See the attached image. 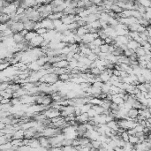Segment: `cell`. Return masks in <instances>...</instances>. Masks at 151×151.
Listing matches in <instances>:
<instances>
[{
	"instance_id": "23",
	"label": "cell",
	"mask_w": 151,
	"mask_h": 151,
	"mask_svg": "<svg viewBox=\"0 0 151 151\" xmlns=\"http://www.w3.org/2000/svg\"><path fill=\"white\" fill-rule=\"evenodd\" d=\"M134 52H135V54L137 55V57H141V56H144L145 54H146V52H145L144 49H143L141 46L138 47L137 49L134 50Z\"/></svg>"
},
{
	"instance_id": "4",
	"label": "cell",
	"mask_w": 151,
	"mask_h": 151,
	"mask_svg": "<svg viewBox=\"0 0 151 151\" xmlns=\"http://www.w3.org/2000/svg\"><path fill=\"white\" fill-rule=\"evenodd\" d=\"M9 27H10L11 30H12V32L16 33V32H20V31L23 30L24 25H23V22L18 20V21H14Z\"/></svg>"
},
{
	"instance_id": "1",
	"label": "cell",
	"mask_w": 151,
	"mask_h": 151,
	"mask_svg": "<svg viewBox=\"0 0 151 151\" xmlns=\"http://www.w3.org/2000/svg\"><path fill=\"white\" fill-rule=\"evenodd\" d=\"M42 112L49 119H51V118H53V117H57V116H60V111H58V110H57V109H54V108H52V107H50V108L48 107L47 109L42 111Z\"/></svg>"
},
{
	"instance_id": "5",
	"label": "cell",
	"mask_w": 151,
	"mask_h": 151,
	"mask_svg": "<svg viewBox=\"0 0 151 151\" xmlns=\"http://www.w3.org/2000/svg\"><path fill=\"white\" fill-rule=\"evenodd\" d=\"M38 141L39 143H40V146L44 148L45 149H49L50 147V140L49 138L45 137V136H40L38 138Z\"/></svg>"
},
{
	"instance_id": "3",
	"label": "cell",
	"mask_w": 151,
	"mask_h": 151,
	"mask_svg": "<svg viewBox=\"0 0 151 151\" xmlns=\"http://www.w3.org/2000/svg\"><path fill=\"white\" fill-rule=\"evenodd\" d=\"M42 41H43V37H42V35H37L36 36H35L33 39H31L28 42H29V45H30L31 47L35 48V47H40Z\"/></svg>"
},
{
	"instance_id": "35",
	"label": "cell",
	"mask_w": 151,
	"mask_h": 151,
	"mask_svg": "<svg viewBox=\"0 0 151 151\" xmlns=\"http://www.w3.org/2000/svg\"><path fill=\"white\" fill-rule=\"evenodd\" d=\"M87 115H88V117H95L96 115V111H95L94 109H93L92 107L90 108V109L88 110V111H87Z\"/></svg>"
},
{
	"instance_id": "29",
	"label": "cell",
	"mask_w": 151,
	"mask_h": 151,
	"mask_svg": "<svg viewBox=\"0 0 151 151\" xmlns=\"http://www.w3.org/2000/svg\"><path fill=\"white\" fill-rule=\"evenodd\" d=\"M92 42H93V43H94L96 46H100V45H102V44L105 43V42H104V40H103V39L100 38V37H96V38H95L94 40H93Z\"/></svg>"
},
{
	"instance_id": "42",
	"label": "cell",
	"mask_w": 151,
	"mask_h": 151,
	"mask_svg": "<svg viewBox=\"0 0 151 151\" xmlns=\"http://www.w3.org/2000/svg\"><path fill=\"white\" fill-rule=\"evenodd\" d=\"M146 68L148 69V70H151V62H150V61H148V62H147Z\"/></svg>"
},
{
	"instance_id": "18",
	"label": "cell",
	"mask_w": 151,
	"mask_h": 151,
	"mask_svg": "<svg viewBox=\"0 0 151 151\" xmlns=\"http://www.w3.org/2000/svg\"><path fill=\"white\" fill-rule=\"evenodd\" d=\"M71 79V75L69 72H65V73H61L58 75V80L63 82H66V81H69Z\"/></svg>"
},
{
	"instance_id": "34",
	"label": "cell",
	"mask_w": 151,
	"mask_h": 151,
	"mask_svg": "<svg viewBox=\"0 0 151 151\" xmlns=\"http://www.w3.org/2000/svg\"><path fill=\"white\" fill-rule=\"evenodd\" d=\"M47 29L46 28H44V27H40V28H38V29H36V30H35V32H36V34L38 35H43L44 34H45L46 32H47Z\"/></svg>"
},
{
	"instance_id": "2",
	"label": "cell",
	"mask_w": 151,
	"mask_h": 151,
	"mask_svg": "<svg viewBox=\"0 0 151 151\" xmlns=\"http://www.w3.org/2000/svg\"><path fill=\"white\" fill-rule=\"evenodd\" d=\"M41 25L42 27H44L47 30H51V29H55L54 28V25H53V20H50L49 18H43L41 20Z\"/></svg>"
},
{
	"instance_id": "32",
	"label": "cell",
	"mask_w": 151,
	"mask_h": 151,
	"mask_svg": "<svg viewBox=\"0 0 151 151\" xmlns=\"http://www.w3.org/2000/svg\"><path fill=\"white\" fill-rule=\"evenodd\" d=\"M87 57L89 59V60L91 61V62H94V61L96 60V58H98V57H97V54L94 53V52H92V51H91L90 53H89L88 55L87 56Z\"/></svg>"
},
{
	"instance_id": "40",
	"label": "cell",
	"mask_w": 151,
	"mask_h": 151,
	"mask_svg": "<svg viewBox=\"0 0 151 151\" xmlns=\"http://www.w3.org/2000/svg\"><path fill=\"white\" fill-rule=\"evenodd\" d=\"M102 84H103V82H102V81H94V82L91 84V85L94 86V87H100V88H101V87L102 86Z\"/></svg>"
},
{
	"instance_id": "10",
	"label": "cell",
	"mask_w": 151,
	"mask_h": 151,
	"mask_svg": "<svg viewBox=\"0 0 151 151\" xmlns=\"http://www.w3.org/2000/svg\"><path fill=\"white\" fill-rule=\"evenodd\" d=\"M86 33H88V29H87V27L85 26H80V27H78L77 28H76L75 30V34L77 35H79V36H82V35H85Z\"/></svg>"
},
{
	"instance_id": "33",
	"label": "cell",
	"mask_w": 151,
	"mask_h": 151,
	"mask_svg": "<svg viewBox=\"0 0 151 151\" xmlns=\"http://www.w3.org/2000/svg\"><path fill=\"white\" fill-rule=\"evenodd\" d=\"M117 33V35H127L128 33H129V30L128 29H118V30H116Z\"/></svg>"
},
{
	"instance_id": "16",
	"label": "cell",
	"mask_w": 151,
	"mask_h": 151,
	"mask_svg": "<svg viewBox=\"0 0 151 151\" xmlns=\"http://www.w3.org/2000/svg\"><path fill=\"white\" fill-rule=\"evenodd\" d=\"M106 125H107L111 129L114 130V131H116V132L119 128L118 125H117V119H112V120H111V121H109V122L106 123Z\"/></svg>"
},
{
	"instance_id": "19",
	"label": "cell",
	"mask_w": 151,
	"mask_h": 151,
	"mask_svg": "<svg viewBox=\"0 0 151 151\" xmlns=\"http://www.w3.org/2000/svg\"><path fill=\"white\" fill-rule=\"evenodd\" d=\"M37 34L35 31L34 30H31V31H28L27 34L25 35V36H24V38H25V40L27 41V42H29V41L31 40V39H33L35 36H36Z\"/></svg>"
},
{
	"instance_id": "7",
	"label": "cell",
	"mask_w": 151,
	"mask_h": 151,
	"mask_svg": "<svg viewBox=\"0 0 151 151\" xmlns=\"http://www.w3.org/2000/svg\"><path fill=\"white\" fill-rule=\"evenodd\" d=\"M89 120V117L87 112L81 113L79 116H75V121L80 124V123H86Z\"/></svg>"
},
{
	"instance_id": "6",
	"label": "cell",
	"mask_w": 151,
	"mask_h": 151,
	"mask_svg": "<svg viewBox=\"0 0 151 151\" xmlns=\"http://www.w3.org/2000/svg\"><path fill=\"white\" fill-rule=\"evenodd\" d=\"M74 15H75V14H68V15H65V14H63V16L61 17L60 20H62V22L64 24L69 25V24L75 21V20H74Z\"/></svg>"
},
{
	"instance_id": "21",
	"label": "cell",
	"mask_w": 151,
	"mask_h": 151,
	"mask_svg": "<svg viewBox=\"0 0 151 151\" xmlns=\"http://www.w3.org/2000/svg\"><path fill=\"white\" fill-rule=\"evenodd\" d=\"M92 107V105H91L89 102H86V103L82 104V105L80 106V108H81V113L83 112H87V111H88L90 108Z\"/></svg>"
},
{
	"instance_id": "41",
	"label": "cell",
	"mask_w": 151,
	"mask_h": 151,
	"mask_svg": "<svg viewBox=\"0 0 151 151\" xmlns=\"http://www.w3.org/2000/svg\"><path fill=\"white\" fill-rule=\"evenodd\" d=\"M40 27H42V25H41V22L40 21H37L35 23V26H34V31H35L36 29L40 28Z\"/></svg>"
},
{
	"instance_id": "20",
	"label": "cell",
	"mask_w": 151,
	"mask_h": 151,
	"mask_svg": "<svg viewBox=\"0 0 151 151\" xmlns=\"http://www.w3.org/2000/svg\"><path fill=\"white\" fill-rule=\"evenodd\" d=\"M111 11L113 12H115L116 14H118L120 13L121 12L123 11V9L121 8V7H119L118 5H117V4H112L111 6Z\"/></svg>"
},
{
	"instance_id": "24",
	"label": "cell",
	"mask_w": 151,
	"mask_h": 151,
	"mask_svg": "<svg viewBox=\"0 0 151 151\" xmlns=\"http://www.w3.org/2000/svg\"><path fill=\"white\" fill-rule=\"evenodd\" d=\"M128 141H129L130 143H132L133 145H134L139 142V138H138V136H136L135 134H134V135H129Z\"/></svg>"
},
{
	"instance_id": "14",
	"label": "cell",
	"mask_w": 151,
	"mask_h": 151,
	"mask_svg": "<svg viewBox=\"0 0 151 151\" xmlns=\"http://www.w3.org/2000/svg\"><path fill=\"white\" fill-rule=\"evenodd\" d=\"M140 46H141V44H140L138 42H136V41L133 40V39L129 40V42H128L127 44H126V47H127L128 49L133 50H135L138 47H140Z\"/></svg>"
},
{
	"instance_id": "9",
	"label": "cell",
	"mask_w": 151,
	"mask_h": 151,
	"mask_svg": "<svg viewBox=\"0 0 151 151\" xmlns=\"http://www.w3.org/2000/svg\"><path fill=\"white\" fill-rule=\"evenodd\" d=\"M99 77H100L101 81L104 83V82H107V81H110V78H111V74H110L106 70H103V71H102V72H100Z\"/></svg>"
},
{
	"instance_id": "39",
	"label": "cell",
	"mask_w": 151,
	"mask_h": 151,
	"mask_svg": "<svg viewBox=\"0 0 151 151\" xmlns=\"http://www.w3.org/2000/svg\"><path fill=\"white\" fill-rule=\"evenodd\" d=\"M7 27H9L7 26L6 23H0V33H2L3 31H5Z\"/></svg>"
},
{
	"instance_id": "27",
	"label": "cell",
	"mask_w": 151,
	"mask_h": 151,
	"mask_svg": "<svg viewBox=\"0 0 151 151\" xmlns=\"http://www.w3.org/2000/svg\"><path fill=\"white\" fill-rule=\"evenodd\" d=\"M123 150L130 151V150H134L133 149V145L132 143H130L129 141H126L123 146Z\"/></svg>"
},
{
	"instance_id": "30",
	"label": "cell",
	"mask_w": 151,
	"mask_h": 151,
	"mask_svg": "<svg viewBox=\"0 0 151 151\" xmlns=\"http://www.w3.org/2000/svg\"><path fill=\"white\" fill-rule=\"evenodd\" d=\"M109 47H110V44H107V43L102 44V45L99 46L100 51L101 52H105V53H109Z\"/></svg>"
},
{
	"instance_id": "17",
	"label": "cell",
	"mask_w": 151,
	"mask_h": 151,
	"mask_svg": "<svg viewBox=\"0 0 151 151\" xmlns=\"http://www.w3.org/2000/svg\"><path fill=\"white\" fill-rule=\"evenodd\" d=\"M90 144H91V150L100 149L101 147H102V142H100V141H97V140L90 141Z\"/></svg>"
},
{
	"instance_id": "15",
	"label": "cell",
	"mask_w": 151,
	"mask_h": 151,
	"mask_svg": "<svg viewBox=\"0 0 151 151\" xmlns=\"http://www.w3.org/2000/svg\"><path fill=\"white\" fill-rule=\"evenodd\" d=\"M35 21L31 20H26L25 22H23V25H24V28L27 29V31H31L34 30V26H35Z\"/></svg>"
},
{
	"instance_id": "12",
	"label": "cell",
	"mask_w": 151,
	"mask_h": 151,
	"mask_svg": "<svg viewBox=\"0 0 151 151\" xmlns=\"http://www.w3.org/2000/svg\"><path fill=\"white\" fill-rule=\"evenodd\" d=\"M12 39H13V41L16 42V43L22 42H24V41H25L24 35H21V33H20V32L13 33V35H12Z\"/></svg>"
},
{
	"instance_id": "11",
	"label": "cell",
	"mask_w": 151,
	"mask_h": 151,
	"mask_svg": "<svg viewBox=\"0 0 151 151\" xmlns=\"http://www.w3.org/2000/svg\"><path fill=\"white\" fill-rule=\"evenodd\" d=\"M53 67H57V68H64V67L68 66V61L66 59H61V60L55 62L52 64Z\"/></svg>"
},
{
	"instance_id": "44",
	"label": "cell",
	"mask_w": 151,
	"mask_h": 151,
	"mask_svg": "<svg viewBox=\"0 0 151 151\" xmlns=\"http://www.w3.org/2000/svg\"><path fill=\"white\" fill-rule=\"evenodd\" d=\"M4 5H5V1L4 0H0V8L4 7Z\"/></svg>"
},
{
	"instance_id": "28",
	"label": "cell",
	"mask_w": 151,
	"mask_h": 151,
	"mask_svg": "<svg viewBox=\"0 0 151 151\" xmlns=\"http://www.w3.org/2000/svg\"><path fill=\"white\" fill-rule=\"evenodd\" d=\"M92 108L96 111V114H102L104 111V109L101 105H92Z\"/></svg>"
},
{
	"instance_id": "45",
	"label": "cell",
	"mask_w": 151,
	"mask_h": 151,
	"mask_svg": "<svg viewBox=\"0 0 151 151\" xmlns=\"http://www.w3.org/2000/svg\"><path fill=\"white\" fill-rule=\"evenodd\" d=\"M72 1H77V0H72Z\"/></svg>"
},
{
	"instance_id": "22",
	"label": "cell",
	"mask_w": 151,
	"mask_h": 151,
	"mask_svg": "<svg viewBox=\"0 0 151 151\" xmlns=\"http://www.w3.org/2000/svg\"><path fill=\"white\" fill-rule=\"evenodd\" d=\"M138 4H140L141 5L144 6L145 8L146 7H150V0H135Z\"/></svg>"
},
{
	"instance_id": "38",
	"label": "cell",
	"mask_w": 151,
	"mask_h": 151,
	"mask_svg": "<svg viewBox=\"0 0 151 151\" xmlns=\"http://www.w3.org/2000/svg\"><path fill=\"white\" fill-rule=\"evenodd\" d=\"M113 42H114V40H113V39L111 38V37H110V36H107L105 39H104V42H105V43H107V44H112Z\"/></svg>"
},
{
	"instance_id": "43",
	"label": "cell",
	"mask_w": 151,
	"mask_h": 151,
	"mask_svg": "<svg viewBox=\"0 0 151 151\" xmlns=\"http://www.w3.org/2000/svg\"><path fill=\"white\" fill-rule=\"evenodd\" d=\"M27 32H28V31H27V29H25V28H24L22 31H20V33H21V35H23L24 36H25V35H26V34H27Z\"/></svg>"
},
{
	"instance_id": "37",
	"label": "cell",
	"mask_w": 151,
	"mask_h": 151,
	"mask_svg": "<svg viewBox=\"0 0 151 151\" xmlns=\"http://www.w3.org/2000/svg\"><path fill=\"white\" fill-rule=\"evenodd\" d=\"M137 80H138V82L139 83L146 82V80H145V78L143 77L142 74H139V75H137Z\"/></svg>"
},
{
	"instance_id": "8",
	"label": "cell",
	"mask_w": 151,
	"mask_h": 151,
	"mask_svg": "<svg viewBox=\"0 0 151 151\" xmlns=\"http://www.w3.org/2000/svg\"><path fill=\"white\" fill-rule=\"evenodd\" d=\"M138 114H139V110L135 109V108H131L130 110H128L126 116L129 117L130 119H132V120H134L136 118V117L138 116Z\"/></svg>"
},
{
	"instance_id": "25",
	"label": "cell",
	"mask_w": 151,
	"mask_h": 151,
	"mask_svg": "<svg viewBox=\"0 0 151 151\" xmlns=\"http://www.w3.org/2000/svg\"><path fill=\"white\" fill-rule=\"evenodd\" d=\"M11 66L10 62H8V61H5L4 60L3 62L0 63V71H5V69H7L9 66Z\"/></svg>"
},
{
	"instance_id": "36",
	"label": "cell",
	"mask_w": 151,
	"mask_h": 151,
	"mask_svg": "<svg viewBox=\"0 0 151 151\" xmlns=\"http://www.w3.org/2000/svg\"><path fill=\"white\" fill-rule=\"evenodd\" d=\"M25 11H26V10L23 8V7L19 6L18 8H17V10H16V12H15V13L17 14V15H20V14L24 13V12H25Z\"/></svg>"
},
{
	"instance_id": "31",
	"label": "cell",
	"mask_w": 151,
	"mask_h": 151,
	"mask_svg": "<svg viewBox=\"0 0 151 151\" xmlns=\"http://www.w3.org/2000/svg\"><path fill=\"white\" fill-rule=\"evenodd\" d=\"M120 137H121V140H123L124 141H128V139H129V134H128L127 131L126 130H125L124 132H122L120 134Z\"/></svg>"
},
{
	"instance_id": "13",
	"label": "cell",
	"mask_w": 151,
	"mask_h": 151,
	"mask_svg": "<svg viewBox=\"0 0 151 151\" xmlns=\"http://www.w3.org/2000/svg\"><path fill=\"white\" fill-rule=\"evenodd\" d=\"M27 69H28L29 71H33V72H36V71H39L40 69H42V67L39 66L38 64H37L36 61H32V62H30L28 65H27Z\"/></svg>"
},
{
	"instance_id": "26",
	"label": "cell",
	"mask_w": 151,
	"mask_h": 151,
	"mask_svg": "<svg viewBox=\"0 0 151 151\" xmlns=\"http://www.w3.org/2000/svg\"><path fill=\"white\" fill-rule=\"evenodd\" d=\"M88 72H90L91 74H93L94 76H97V75H99V74H100L101 71L97 68V67L95 66V67H92V68H89Z\"/></svg>"
}]
</instances>
